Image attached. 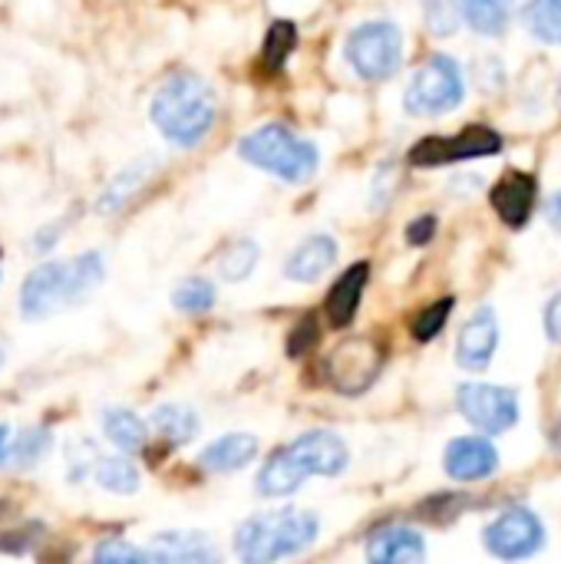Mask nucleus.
I'll return each instance as SVG.
<instances>
[{"mask_svg":"<svg viewBox=\"0 0 561 564\" xmlns=\"http://www.w3.org/2000/svg\"><path fill=\"white\" fill-rule=\"evenodd\" d=\"M552 225L561 231V192L555 195V202H552Z\"/></svg>","mask_w":561,"mask_h":564,"instance_id":"ea45409f","label":"nucleus"},{"mask_svg":"<svg viewBox=\"0 0 561 564\" xmlns=\"http://www.w3.org/2000/svg\"><path fill=\"white\" fill-rule=\"evenodd\" d=\"M152 172H155V159H152V155L139 159V162H132V165H126V169H119V172L106 182V188L99 192L96 212H99V215H116V212H122V208L142 192V185L152 178Z\"/></svg>","mask_w":561,"mask_h":564,"instance_id":"dca6fc26","label":"nucleus"},{"mask_svg":"<svg viewBox=\"0 0 561 564\" xmlns=\"http://www.w3.org/2000/svg\"><path fill=\"white\" fill-rule=\"evenodd\" d=\"M89 479H93L103 492H109V496H136L139 486H142L139 469H136L126 456H99Z\"/></svg>","mask_w":561,"mask_h":564,"instance_id":"b1692460","label":"nucleus"},{"mask_svg":"<svg viewBox=\"0 0 561 564\" xmlns=\"http://www.w3.org/2000/svg\"><path fill=\"white\" fill-rule=\"evenodd\" d=\"M53 430L50 426H26L20 430L13 440H10V449H7V466L17 469V473H26L33 466H40L50 453H53Z\"/></svg>","mask_w":561,"mask_h":564,"instance_id":"4be33fe9","label":"nucleus"},{"mask_svg":"<svg viewBox=\"0 0 561 564\" xmlns=\"http://www.w3.org/2000/svg\"><path fill=\"white\" fill-rule=\"evenodd\" d=\"M298 46V26L288 23V20H278L271 23L268 36H265V63L271 69H281L291 56V50Z\"/></svg>","mask_w":561,"mask_h":564,"instance_id":"cd10ccee","label":"nucleus"},{"mask_svg":"<svg viewBox=\"0 0 561 564\" xmlns=\"http://www.w3.org/2000/svg\"><path fill=\"white\" fill-rule=\"evenodd\" d=\"M463 17L476 33L499 36L509 26L513 17V0H463Z\"/></svg>","mask_w":561,"mask_h":564,"instance_id":"393cba45","label":"nucleus"},{"mask_svg":"<svg viewBox=\"0 0 561 564\" xmlns=\"http://www.w3.org/2000/svg\"><path fill=\"white\" fill-rule=\"evenodd\" d=\"M453 307H456L453 297H440L436 304H430V307L413 321V337H417V340H433V337L446 327Z\"/></svg>","mask_w":561,"mask_h":564,"instance_id":"2f4dec72","label":"nucleus"},{"mask_svg":"<svg viewBox=\"0 0 561 564\" xmlns=\"http://www.w3.org/2000/svg\"><path fill=\"white\" fill-rule=\"evenodd\" d=\"M159 564H212L218 562V549L202 532H159L149 545Z\"/></svg>","mask_w":561,"mask_h":564,"instance_id":"2eb2a0df","label":"nucleus"},{"mask_svg":"<svg viewBox=\"0 0 561 564\" xmlns=\"http://www.w3.org/2000/svg\"><path fill=\"white\" fill-rule=\"evenodd\" d=\"M3 364H7V350L0 347V370H3Z\"/></svg>","mask_w":561,"mask_h":564,"instance_id":"a19ab883","label":"nucleus"},{"mask_svg":"<svg viewBox=\"0 0 561 564\" xmlns=\"http://www.w3.org/2000/svg\"><path fill=\"white\" fill-rule=\"evenodd\" d=\"M367 271L370 268L360 261V264L347 268V274H341L337 284L331 288V294H327V321H331V327H347L354 321V314L360 307V294L367 288Z\"/></svg>","mask_w":561,"mask_h":564,"instance_id":"aec40b11","label":"nucleus"},{"mask_svg":"<svg viewBox=\"0 0 561 564\" xmlns=\"http://www.w3.org/2000/svg\"><path fill=\"white\" fill-rule=\"evenodd\" d=\"M347 63L370 83L377 79H387L400 69L403 63V33L397 23L390 20H374V23H364L357 26L350 36H347Z\"/></svg>","mask_w":561,"mask_h":564,"instance_id":"423d86ee","label":"nucleus"},{"mask_svg":"<svg viewBox=\"0 0 561 564\" xmlns=\"http://www.w3.org/2000/svg\"><path fill=\"white\" fill-rule=\"evenodd\" d=\"M238 155L245 162L258 165L261 172H271V175L294 182V185L308 182L321 162L317 149L284 126H261V129L248 132L238 142Z\"/></svg>","mask_w":561,"mask_h":564,"instance_id":"39448f33","label":"nucleus"},{"mask_svg":"<svg viewBox=\"0 0 561 564\" xmlns=\"http://www.w3.org/2000/svg\"><path fill=\"white\" fill-rule=\"evenodd\" d=\"M499 466V453L493 449L489 440L479 436H463L446 446V473L456 482H479L489 479Z\"/></svg>","mask_w":561,"mask_h":564,"instance_id":"ddd939ff","label":"nucleus"},{"mask_svg":"<svg viewBox=\"0 0 561 564\" xmlns=\"http://www.w3.org/2000/svg\"><path fill=\"white\" fill-rule=\"evenodd\" d=\"M367 558L374 564H413L427 558V542L413 529H384L370 539Z\"/></svg>","mask_w":561,"mask_h":564,"instance_id":"a211bd4d","label":"nucleus"},{"mask_svg":"<svg viewBox=\"0 0 561 564\" xmlns=\"http://www.w3.org/2000/svg\"><path fill=\"white\" fill-rule=\"evenodd\" d=\"M255 261H258V245L255 241H238L231 245L222 261H218V274L225 281H245L251 271H255Z\"/></svg>","mask_w":561,"mask_h":564,"instance_id":"7c9ffc66","label":"nucleus"},{"mask_svg":"<svg viewBox=\"0 0 561 564\" xmlns=\"http://www.w3.org/2000/svg\"><path fill=\"white\" fill-rule=\"evenodd\" d=\"M526 23L539 40L561 43V0H532L526 7Z\"/></svg>","mask_w":561,"mask_h":564,"instance_id":"bb28decb","label":"nucleus"},{"mask_svg":"<svg viewBox=\"0 0 561 564\" xmlns=\"http://www.w3.org/2000/svg\"><path fill=\"white\" fill-rule=\"evenodd\" d=\"M463 93H466V86H463V73H460L456 59L433 56L410 79L403 106L410 116H443L463 102Z\"/></svg>","mask_w":561,"mask_h":564,"instance_id":"0eeeda50","label":"nucleus"},{"mask_svg":"<svg viewBox=\"0 0 561 564\" xmlns=\"http://www.w3.org/2000/svg\"><path fill=\"white\" fill-rule=\"evenodd\" d=\"M456 406L470 420V426H476L479 433H489V436L513 430L516 420H519L516 393L506 390V387H493V383H466V387H460Z\"/></svg>","mask_w":561,"mask_h":564,"instance_id":"1a4fd4ad","label":"nucleus"},{"mask_svg":"<svg viewBox=\"0 0 561 564\" xmlns=\"http://www.w3.org/2000/svg\"><path fill=\"white\" fill-rule=\"evenodd\" d=\"M149 116H152V126L172 145L192 149L212 132L218 119V99H215V89L198 73H175L155 89Z\"/></svg>","mask_w":561,"mask_h":564,"instance_id":"f03ea898","label":"nucleus"},{"mask_svg":"<svg viewBox=\"0 0 561 564\" xmlns=\"http://www.w3.org/2000/svg\"><path fill=\"white\" fill-rule=\"evenodd\" d=\"M384 354L370 337H350L324 360V377L341 393H364L380 373Z\"/></svg>","mask_w":561,"mask_h":564,"instance_id":"6e6552de","label":"nucleus"},{"mask_svg":"<svg viewBox=\"0 0 561 564\" xmlns=\"http://www.w3.org/2000/svg\"><path fill=\"white\" fill-rule=\"evenodd\" d=\"M103 433L119 453H142L149 443V423L126 406L103 410Z\"/></svg>","mask_w":561,"mask_h":564,"instance_id":"412c9836","label":"nucleus"},{"mask_svg":"<svg viewBox=\"0 0 561 564\" xmlns=\"http://www.w3.org/2000/svg\"><path fill=\"white\" fill-rule=\"evenodd\" d=\"M103 453L96 449V443L93 440H73V443H66V482H86L89 476H93V466H96V459H99Z\"/></svg>","mask_w":561,"mask_h":564,"instance_id":"c756f323","label":"nucleus"},{"mask_svg":"<svg viewBox=\"0 0 561 564\" xmlns=\"http://www.w3.org/2000/svg\"><path fill=\"white\" fill-rule=\"evenodd\" d=\"M493 208L513 228H522L536 208V178L529 172H506L493 188Z\"/></svg>","mask_w":561,"mask_h":564,"instance_id":"4468645a","label":"nucleus"},{"mask_svg":"<svg viewBox=\"0 0 561 564\" xmlns=\"http://www.w3.org/2000/svg\"><path fill=\"white\" fill-rule=\"evenodd\" d=\"M337 261V241L331 235H311L294 248V254L284 264V274L301 284H314L321 274H327Z\"/></svg>","mask_w":561,"mask_h":564,"instance_id":"f3484780","label":"nucleus"},{"mask_svg":"<svg viewBox=\"0 0 561 564\" xmlns=\"http://www.w3.org/2000/svg\"><path fill=\"white\" fill-rule=\"evenodd\" d=\"M433 231H436V218H433V215L417 218V221L407 228V241H410V245H427V241L433 238Z\"/></svg>","mask_w":561,"mask_h":564,"instance_id":"e433bc0d","label":"nucleus"},{"mask_svg":"<svg viewBox=\"0 0 561 564\" xmlns=\"http://www.w3.org/2000/svg\"><path fill=\"white\" fill-rule=\"evenodd\" d=\"M149 423H152V430H155L169 446H185V443H192L195 433H198V416H195V410H192V406H182V403H162V406H155L152 416H149Z\"/></svg>","mask_w":561,"mask_h":564,"instance_id":"5701e85b","label":"nucleus"},{"mask_svg":"<svg viewBox=\"0 0 561 564\" xmlns=\"http://www.w3.org/2000/svg\"><path fill=\"white\" fill-rule=\"evenodd\" d=\"M423 3H427L430 23H433L440 33L456 30V7H453V0H423Z\"/></svg>","mask_w":561,"mask_h":564,"instance_id":"f704fd0d","label":"nucleus"},{"mask_svg":"<svg viewBox=\"0 0 561 564\" xmlns=\"http://www.w3.org/2000/svg\"><path fill=\"white\" fill-rule=\"evenodd\" d=\"M0 281H3V274H0Z\"/></svg>","mask_w":561,"mask_h":564,"instance_id":"79ce46f5","label":"nucleus"},{"mask_svg":"<svg viewBox=\"0 0 561 564\" xmlns=\"http://www.w3.org/2000/svg\"><path fill=\"white\" fill-rule=\"evenodd\" d=\"M258 453V440L248 433H228L215 443H208L198 456L202 469L208 473H235L241 466H248Z\"/></svg>","mask_w":561,"mask_h":564,"instance_id":"6ab92c4d","label":"nucleus"},{"mask_svg":"<svg viewBox=\"0 0 561 564\" xmlns=\"http://www.w3.org/2000/svg\"><path fill=\"white\" fill-rule=\"evenodd\" d=\"M73 221H66V218H56V221H43V228H36L33 231V238H30V254H50L60 241H63V235H66V228H69Z\"/></svg>","mask_w":561,"mask_h":564,"instance_id":"473e14b6","label":"nucleus"},{"mask_svg":"<svg viewBox=\"0 0 561 564\" xmlns=\"http://www.w3.org/2000/svg\"><path fill=\"white\" fill-rule=\"evenodd\" d=\"M350 449L337 433L314 430L288 443L284 449L271 453V459L258 473V496L281 499L291 496L308 476H341L347 469Z\"/></svg>","mask_w":561,"mask_h":564,"instance_id":"7ed1b4c3","label":"nucleus"},{"mask_svg":"<svg viewBox=\"0 0 561 564\" xmlns=\"http://www.w3.org/2000/svg\"><path fill=\"white\" fill-rule=\"evenodd\" d=\"M503 149L499 132L486 129V126H470L460 135H430L420 139L410 152V162L420 169H433V165H450V162H463V159H479V155H496Z\"/></svg>","mask_w":561,"mask_h":564,"instance_id":"9d476101","label":"nucleus"},{"mask_svg":"<svg viewBox=\"0 0 561 564\" xmlns=\"http://www.w3.org/2000/svg\"><path fill=\"white\" fill-rule=\"evenodd\" d=\"M542 542H546V529L529 509H509L486 529V549L506 562L536 555Z\"/></svg>","mask_w":561,"mask_h":564,"instance_id":"9b49d317","label":"nucleus"},{"mask_svg":"<svg viewBox=\"0 0 561 564\" xmlns=\"http://www.w3.org/2000/svg\"><path fill=\"white\" fill-rule=\"evenodd\" d=\"M36 535H43V525H26L20 532H0V555H26L33 549V542H40Z\"/></svg>","mask_w":561,"mask_h":564,"instance_id":"72a5a7b5","label":"nucleus"},{"mask_svg":"<svg viewBox=\"0 0 561 564\" xmlns=\"http://www.w3.org/2000/svg\"><path fill=\"white\" fill-rule=\"evenodd\" d=\"M317 321L314 317H304L301 321V327L294 330V337H291V344H288V354L291 357H301V354H308L314 344H317V327H314Z\"/></svg>","mask_w":561,"mask_h":564,"instance_id":"c9c22d12","label":"nucleus"},{"mask_svg":"<svg viewBox=\"0 0 561 564\" xmlns=\"http://www.w3.org/2000/svg\"><path fill=\"white\" fill-rule=\"evenodd\" d=\"M106 278V258L99 251H79L73 258L36 264L20 284V317L36 324L69 307H79Z\"/></svg>","mask_w":561,"mask_h":564,"instance_id":"f257e3e1","label":"nucleus"},{"mask_svg":"<svg viewBox=\"0 0 561 564\" xmlns=\"http://www.w3.org/2000/svg\"><path fill=\"white\" fill-rule=\"evenodd\" d=\"M546 327H549V337L561 344V294L552 297V304H549V311H546Z\"/></svg>","mask_w":561,"mask_h":564,"instance_id":"4c0bfd02","label":"nucleus"},{"mask_svg":"<svg viewBox=\"0 0 561 564\" xmlns=\"http://www.w3.org/2000/svg\"><path fill=\"white\" fill-rule=\"evenodd\" d=\"M496 347H499V317H496L493 307H479L460 330L456 360L466 370H486Z\"/></svg>","mask_w":561,"mask_h":564,"instance_id":"f8f14e48","label":"nucleus"},{"mask_svg":"<svg viewBox=\"0 0 561 564\" xmlns=\"http://www.w3.org/2000/svg\"><path fill=\"white\" fill-rule=\"evenodd\" d=\"M7 449H10V426L0 423V463L7 459Z\"/></svg>","mask_w":561,"mask_h":564,"instance_id":"58836bf2","label":"nucleus"},{"mask_svg":"<svg viewBox=\"0 0 561 564\" xmlns=\"http://www.w3.org/2000/svg\"><path fill=\"white\" fill-rule=\"evenodd\" d=\"M93 562L99 564H145L155 562V555L149 549H139L126 539H103L96 549H93Z\"/></svg>","mask_w":561,"mask_h":564,"instance_id":"c85d7f7f","label":"nucleus"},{"mask_svg":"<svg viewBox=\"0 0 561 564\" xmlns=\"http://www.w3.org/2000/svg\"><path fill=\"white\" fill-rule=\"evenodd\" d=\"M215 304V284L205 278H185L175 291H172V307L182 314H205Z\"/></svg>","mask_w":561,"mask_h":564,"instance_id":"a878e982","label":"nucleus"},{"mask_svg":"<svg viewBox=\"0 0 561 564\" xmlns=\"http://www.w3.org/2000/svg\"><path fill=\"white\" fill-rule=\"evenodd\" d=\"M317 516L304 509H278L248 519L235 532V552L248 564H268L301 555L317 539Z\"/></svg>","mask_w":561,"mask_h":564,"instance_id":"20e7f679","label":"nucleus"}]
</instances>
